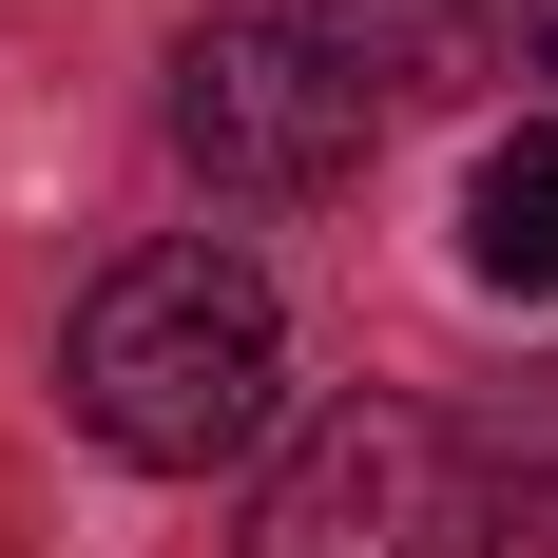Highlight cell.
I'll use <instances>...</instances> for the list:
<instances>
[{"label": "cell", "mask_w": 558, "mask_h": 558, "mask_svg": "<svg viewBox=\"0 0 558 558\" xmlns=\"http://www.w3.org/2000/svg\"><path fill=\"white\" fill-rule=\"evenodd\" d=\"M58 386H77V424H97L116 462L213 482V462L270 444V404H289V308H270V270H251V251L173 231V251H116V270L77 289Z\"/></svg>", "instance_id": "1"}, {"label": "cell", "mask_w": 558, "mask_h": 558, "mask_svg": "<svg viewBox=\"0 0 558 558\" xmlns=\"http://www.w3.org/2000/svg\"><path fill=\"white\" fill-rule=\"evenodd\" d=\"M501 539H520V501L386 386L308 404L289 462L251 482V558H501Z\"/></svg>", "instance_id": "2"}, {"label": "cell", "mask_w": 558, "mask_h": 558, "mask_svg": "<svg viewBox=\"0 0 558 558\" xmlns=\"http://www.w3.org/2000/svg\"><path fill=\"white\" fill-rule=\"evenodd\" d=\"M366 77H347L308 20H213V39H173V155L213 173V193H347L366 173Z\"/></svg>", "instance_id": "3"}, {"label": "cell", "mask_w": 558, "mask_h": 558, "mask_svg": "<svg viewBox=\"0 0 558 558\" xmlns=\"http://www.w3.org/2000/svg\"><path fill=\"white\" fill-rule=\"evenodd\" d=\"M308 39L366 97H462V77H501V0H308Z\"/></svg>", "instance_id": "4"}, {"label": "cell", "mask_w": 558, "mask_h": 558, "mask_svg": "<svg viewBox=\"0 0 558 558\" xmlns=\"http://www.w3.org/2000/svg\"><path fill=\"white\" fill-rule=\"evenodd\" d=\"M462 251H482V289H558V116L482 155V193H462Z\"/></svg>", "instance_id": "5"}, {"label": "cell", "mask_w": 558, "mask_h": 558, "mask_svg": "<svg viewBox=\"0 0 558 558\" xmlns=\"http://www.w3.org/2000/svg\"><path fill=\"white\" fill-rule=\"evenodd\" d=\"M539 77H558V20H539Z\"/></svg>", "instance_id": "6"}]
</instances>
